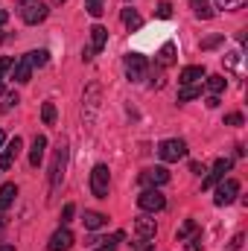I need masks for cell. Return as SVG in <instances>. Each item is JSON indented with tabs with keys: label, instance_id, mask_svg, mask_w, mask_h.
I'll use <instances>...</instances> for the list:
<instances>
[{
	"label": "cell",
	"instance_id": "ac0fdd59",
	"mask_svg": "<svg viewBox=\"0 0 248 251\" xmlns=\"http://www.w3.org/2000/svg\"><path fill=\"white\" fill-rule=\"evenodd\" d=\"M15 199H18V184L6 181V184L0 187V213H3V210H9V207L15 204Z\"/></svg>",
	"mask_w": 248,
	"mask_h": 251
},
{
	"label": "cell",
	"instance_id": "7402d4cb",
	"mask_svg": "<svg viewBox=\"0 0 248 251\" xmlns=\"http://www.w3.org/2000/svg\"><path fill=\"white\" fill-rule=\"evenodd\" d=\"M123 24L128 26V29H140V26H143V18H140L137 9L128 6V9H123Z\"/></svg>",
	"mask_w": 248,
	"mask_h": 251
},
{
	"label": "cell",
	"instance_id": "cb8c5ba5",
	"mask_svg": "<svg viewBox=\"0 0 248 251\" xmlns=\"http://www.w3.org/2000/svg\"><path fill=\"white\" fill-rule=\"evenodd\" d=\"M198 97H201V85H181V91H178V102H190Z\"/></svg>",
	"mask_w": 248,
	"mask_h": 251
},
{
	"label": "cell",
	"instance_id": "8d00e7d4",
	"mask_svg": "<svg viewBox=\"0 0 248 251\" xmlns=\"http://www.w3.org/2000/svg\"><path fill=\"white\" fill-rule=\"evenodd\" d=\"M243 243H246V234H237V237L231 240V246H228V251H240V249H243Z\"/></svg>",
	"mask_w": 248,
	"mask_h": 251
},
{
	"label": "cell",
	"instance_id": "f35d334b",
	"mask_svg": "<svg viewBox=\"0 0 248 251\" xmlns=\"http://www.w3.org/2000/svg\"><path fill=\"white\" fill-rule=\"evenodd\" d=\"M190 170H193V173H196V176H201V173H207V170H204V164H196V161H193V164H190Z\"/></svg>",
	"mask_w": 248,
	"mask_h": 251
},
{
	"label": "cell",
	"instance_id": "4fadbf2b",
	"mask_svg": "<svg viewBox=\"0 0 248 251\" xmlns=\"http://www.w3.org/2000/svg\"><path fill=\"white\" fill-rule=\"evenodd\" d=\"M70 246H73V234H70L67 225H62V228L53 231V237L47 243V251H70Z\"/></svg>",
	"mask_w": 248,
	"mask_h": 251
},
{
	"label": "cell",
	"instance_id": "7dc6e473",
	"mask_svg": "<svg viewBox=\"0 0 248 251\" xmlns=\"http://www.w3.org/2000/svg\"><path fill=\"white\" fill-rule=\"evenodd\" d=\"M53 3H64V0H53Z\"/></svg>",
	"mask_w": 248,
	"mask_h": 251
},
{
	"label": "cell",
	"instance_id": "ee69618b",
	"mask_svg": "<svg viewBox=\"0 0 248 251\" xmlns=\"http://www.w3.org/2000/svg\"><path fill=\"white\" fill-rule=\"evenodd\" d=\"M3 94H6V85H3V79H0V97H3Z\"/></svg>",
	"mask_w": 248,
	"mask_h": 251
},
{
	"label": "cell",
	"instance_id": "30bf717a",
	"mask_svg": "<svg viewBox=\"0 0 248 251\" xmlns=\"http://www.w3.org/2000/svg\"><path fill=\"white\" fill-rule=\"evenodd\" d=\"M231 167H234V161H231V158H219V161L213 164V170H210V173H207V176L201 178V187H204V190H210L213 184H219L222 178H228Z\"/></svg>",
	"mask_w": 248,
	"mask_h": 251
},
{
	"label": "cell",
	"instance_id": "f546056e",
	"mask_svg": "<svg viewBox=\"0 0 248 251\" xmlns=\"http://www.w3.org/2000/svg\"><path fill=\"white\" fill-rule=\"evenodd\" d=\"M216 6H219V9H225V12H237V9H243V6H246V0H216Z\"/></svg>",
	"mask_w": 248,
	"mask_h": 251
},
{
	"label": "cell",
	"instance_id": "e0dca14e",
	"mask_svg": "<svg viewBox=\"0 0 248 251\" xmlns=\"http://www.w3.org/2000/svg\"><path fill=\"white\" fill-rule=\"evenodd\" d=\"M12 76H15V82H21V85H26L29 79H32V64L26 56H21L18 62L12 64Z\"/></svg>",
	"mask_w": 248,
	"mask_h": 251
},
{
	"label": "cell",
	"instance_id": "5b68a950",
	"mask_svg": "<svg viewBox=\"0 0 248 251\" xmlns=\"http://www.w3.org/2000/svg\"><path fill=\"white\" fill-rule=\"evenodd\" d=\"M64 167H67V143H59V149L53 155V164H50V193H56V190L62 187Z\"/></svg>",
	"mask_w": 248,
	"mask_h": 251
},
{
	"label": "cell",
	"instance_id": "8992f818",
	"mask_svg": "<svg viewBox=\"0 0 248 251\" xmlns=\"http://www.w3.org/2000/svg\"><path fill=\"white\" fill-rule=\"evenodd\" d=\"M108 187H111V170L105 164H97L91 170V193L97 199H108Z\"/></svg>",
	"mask_w": 248,
	"mask_h": 251
},
{
	"label": "cell",
	"instance_id": "836d02e7",
	"mask_svg": "<svg viewBox=\"0 0 248 251\" xmlns=\"http://www.w3.org/2000/svg\"><path fill=\"white\" fill-rule=\"evenodd\" d=\"M73 213H76V204H70V201H67V204L62 207V225H67V222L73 219Z\"/></svg>",
	"mask_w": 248,
	"mask_h": 251
},
{
	"label": "cell",
	"instance_id": "7c38bea8",
	"mask_svg": "<svg viewBox=\"0 0 248 251\" xmlns=\"http://www.w3.org/2000/svg\"><path fill=\"white\" fill-rule=\"evenodd\" d=\"M21 149H24V140H21V137H12V140L0 149V173H6V170L15 164V158L21 155Z\"/></svg>",
	"mask_w": 248,
	"mask_h": 251
},
{
	"label": "cell",
	"instance_id": "9c48e42d",
	"mask_svg": "<svg viewBox=\"0 0 248 251\" xmlns=\"http://www.w3.org/2000/svg\"><path fill=\"white\" fill-rule=\"evenodd\" d=\"M105 44H108V29H105V26H99V24H97V26H91V47L82 53V59H85V62H91L97 53H102V50H105Z\"/></svg>",
	"mask_w": 248,
	"mask_h": 251
},
{
	"label": "cell",
	"instance_id": "7bdbcfd3",
	"mask_svg": "<svg viewBox=\"0 0 248 251\" xmlns=\"http://www.w3.org/2000/svg\"><path fill=\"white\" fill-rule=\"evenodd\" d=\"M0 251H15V246H0Z\"/></svg>",
	"mask_w": 248,
	"mask_h": 251
},
{
	"label": "cell",
	"instance_id": "44dd1931",
	"mask_svg": "<svg viewBox=\"0 0 248 251\" xmlns=\"http://www.w3.org/2000/svg\"><path fill=\"white\" fill-rule=\"evenodd\" d=\"M155 62H158V67H170V64L175 62V44L167 41V44L158 50V59H155Z\"/></svg>",
	"mask_w": 248,
	"mask_h": 251
},
{
	"label": "cell",
	"instance_id": "f1b7e54d",
	"mask_svg": "<svg viewBox=\"0 0 248 251\" xmlns=\"http://www.w3.org/2000/svg\"><path fill=\"white\" fill-rule=\"evenodd\" d=\"M85 9H88V15L99 18V15L105 12V0H85Z\"/></svg>",
	"mask_w": 248,
	"mask_h": 251
},
{
	"label": "cell",
	"instance_id": "277c9868",
	"mask_svg": "<svg viewBox=\"0 0 248 251\" xmlns=\"http://www.w3.org/2000/svg\"><path fill=\"white\" fill-rule=\"evenodd\" d=\"M47 15H50V6L41 0H24V6H21V21L26 26H38L41 21H47Z\"/></svg>",
	"mask_w": 248,
	"mask_h": 251
},
{
	"label": "cell",
	"instance_id": "d6a6232c",
	"mask_svg": "<svg viewBox=\"0 0 248 251\" xmlns=\"http://www.w3.org/2000/svg\"><path fill=\"white\" fill-rule=\"evenodd\" d=\"M246 123V117L240 114V111H234V114H225V126H243Z\"/></svg>",
	"mask_w": 248,
	"mask_h": 251
},
{
	"label": "cell",
	"instance_id": "2e32d148",
	"mask_svg": "<svg viewBox=\"0 0 248 251\" xmlns=\"http://www.w3.org/2000/svg\"><path fill=\"white\" fill-rule=\"evenodd\" d=\"M204 76H207V73H204L201 64H187L184 70L178 73V85H198Z\"/></svg>",
	"mask_w": 248,
	"mask_h": 251
},
{
	"label": "cell",
	"instance_id": "8fae6325",
	"mask_svg": "<svg viewBox=\"0 0 248 251\" xmlns=\"http://www.w3.org/2000/svg\"><path fill=\"white\" fill-rule=\"evenodd\" d=\"M167 181H170L167 167H149V170L140 173V184H143V187H164Z\"/></svg>",
	"mask_w": 248,
	"mask_h": 251
},
{
	"label": "cell",
	"instance_id": "ab89813d",
	"mask_svg": "<svg viewBox=\"0 0 248 251\" xmlns=\"http://www.w3.org/2000/svg\"><path fill=\"white\" fill-rule=\"evenodd\" d=\"M6 18H9V15H6V12H3V9H0V26H3V24H6Z\"/></svg>",
	"mask_w": 248,
	"mask_h": 251
},
{
	"label": "cell",
	"instance_id": "83f0119b",
	"mask_svg": "<svg viewBox=\"0 0 248 251\" xmlns=\"http://www.w3.org/2000/svg\"><path fill=\"white\" fill-rule=\"evenodd\" d=\"M56 117H59L56 105H53V102H44V105H41V120H44V126H53L56 123Z\"/></svg>",
	"mask_w": 248,
	"mask_h": 251
},
{
	"label": "cell",
	"instance_id": "5bb4252c",
	"mask_svg": "<svg viewBox=\"0 0 248 251\" xmlns=\"http://www.w3.org/2000/svg\"><path fill=\"white\" fill-rule=\"evenodd\" d=\"M134 234H137V240H143V243H146V240H155V234H158V222H155L152 216L143 213V216L134 219Z\"/></svg>",
	"mask_w": 248,
	"mask_h": 251
},
{
	"label": "cell",
	"instance_id": "3957f363",
	"mask_svg": "<svg viewBox=\"0 0 248 251\" xmlns=\"http://www.w3.org/2000/svg\"><path fill=\"white\" fill-rule=\"evenodd\" d=\"M99 100H102V88H99L97 82H91V85L85 88V97H82V117H85V123H94V120H97Z\"/></svg>",
	"mask_w": 248,
	"mask_h": 251
},
{
	"label": "cell",
	"instance_id": "9a60e30c",
	"mask_svg": "<svg viewBox=\"0 0 248 251\" xmlns=\"http://www.w3.org/2000/svg\"><path fill=\"white\" fill-rule=\"evenodd\" d=\"M44 155H47V137L44 134H35L32 137V146H29V167H41L44 164Z\"/></svg>",
	"mask_w": 248,
	"mask_h": 251
},
{
	"label": "cell",
	"instance_id": "603a6c76",
	"mask_svg": "<svg viewBox=\"0 0 248 251\" xmlns=\"http://www.w3.org/2000/svg\"><path fill=\"white\" fill-rule=\"evenodd\" d=\"M225 88H228V79H225V76H219V73H216V76H207V91H210V97H219Z\"/></svg>",
	"mask_w": 248,
	"mask_h": 251
},
{
	"label": "cell",
	"instance_id": "7a4b0ae2",
	"mask_svg": "<svg viewBox=\"0 0 248 251\" xmlns=\"http://www.w3.org/2000/svg\"><path fill=\"white\" fill-rule=\"evenodd\" d=\"M137 207H140L143 213H158V210L167 207V196L158 187H143L140 196H137Z\"/></svg>",
	"mask_w": 248,
	"mask_h": 251
},
{
	"label": "cell",
	"instance_id": "ffe728a7",
	"mask_svg": "<svg viewBox=\"0 0 248 251\" xmlns=\"http://www.w3.org/2000/svg\"><path fill=\"white\" fill-rule=\"evenodd\" d=\"M190 9H193V15L196 18H201V21H210L216 12H213V6L207 3V0H190Z\"/></svg>",
	"mask_w": 248,
	"mask_h": 251
},
{
	"label": "cell",
	"instance_id": "bcb514c9",
	"mask_svg": "<svg viewBox=\"0 0 248 251\" xmlns=\"http://www.w3.org/2000/svg\"><path fill=\"white\" fill-rule=\"evenodd\" d=\"M3 38H6V35H3V32H0V44H3Z\"/></svg>",
	"mask_w": 248,
	"mask_h": 251
},
{
	"label": "cell",
	"instance_id": "c3c4849f",
	"mask_svg": "<svg viewBox=\"0 0 248 251\" xmlns=\"http://www.w3.org/2000/svg\"><path fill=\"white\" fill-rule=\"evenodd\" d=\"M128 3H131V0H128Z\"/></svg>",
	"mask_w": 248,
	"mask_h": 251
},
{
	"label": "cell",
	"instance_id": "f6af8a7d",
	"mask_svg": "<svg viewBox=\"0 0 248 251\" xmlns=\"http://www.w3.org/2000/svg\"><path fill=\"white\" fill-rule=\"evenodd\" d=\"M140 251H155V246H143Z\"/></svg>",
	"mask_w": 248,
	"mask_h": 251
},
{
	"label": "cell",
	"instance_id": "74e56055",
	"mask_svg": "<svg viewBox=\"0 0 248 251\" xmlns=\"http://www.w3.org/2000/svg\"><path fill=\"white\" fill-rule=\"evenodd\" d=\"M18 102H21V100H18V94H9V97H6V105H3V111H9V108H12V105H18Z\"/></svg>",
	"mask_w": 248,
	"mask_h": 251
},
{
	"label": "cell",
	"instance_id": "52a82bcc",
	"mask_svg": "<svg viewBox=\"0 0 248 251\" xmlns=\"http://www.w3.org/2000/svg\"><path fill=\"white\" fill-rule=\"evenodd\" d=\"M123 67H125V79H128V82H143V79H146V70H149V62H146V56H140V53H128Z\"/></svg>",
	"mask_w": 248,
	"mask_h": 251
},
{
	"label": "cell",
	"instance_id": "60d3db41",
	"mask_svg": "<svg viewBox=\"0 0 248 251\" xmlns=\"http://www.w3.org/2000/svg\"><path fill=\"white\" fill-rule=\"evenodd\" d=\"M6 146V134H3V128H0V149Z\"/></svg>",
	"mask_w": 248,
	"mask_h": 251
},
{
	"label": "cell",
	"instance_id": "d6986e66",
	"mask_svg": "<svg viewBox=\"0 0 248 251\" xmlns=\"http://www.w3.org/2000/svg\"><path fill=\"white\" fill-rule=\"evenodd\" d=\"M82 222H85V228H88V231H99V228L108 222V216H105V213H97V210H85Z\"/></svg>",
	"mask_w": 248,
	"mask_h": 251
},
{
	"label": "cell",
	"instance_id": "6da1fadb",
	"mask_svg": "<svg viewBox=\"0 0 248 251\" xmlns=\"http://www.w3.org/2000/svg\"><path fill=\"white\" fill-rule=\"evenodd\" d=\"M158 158L164 164H178L181 158H187V143L181 137H170V140H161L158 146Z\"/></svg>",
	"mask_w": 248,
	"mask_h": 251
},
{
	"label": "cell",
	"instance_id": "484cf974",
	"mask_svg": "<svg viewBox=\"0 0 248 251\" xmlns=\"http://www.w3.org/2000/svg\"><path fill=\"white\" fill-rule=\"evenodd\" d=\"M125 234L123 231H117L114 237H108V240H99V246H97V251H117V243H123Z\"/></svg>",
	"mask_w": 248,
	"mask_h": 251
},
{
	"label": "cell",
	"instance_id": "d4e9b609",
	"mask_svg": "<svg viewBox=\"0 0 248 251\" xmlns=\"http://www.w3.org/2000/svg\"><path fill=\"white\" fill-rule=\"evenodd\" d=\"M193 234H198V222H196V219H184L175 237H178V243H184L187 237H193Z\"/></svg>",
	"mask_w": 248,
	"mask_h": 251
},
{
	"label": "cell",
	"instance_id": "4316f807",
	"mask_svg": "<svg viewBox=\"0 0 248 251\" xmlns=\"http://www.w3.org/2000/svg\"><path fill=\"white\" fill-rule=\"evenodd\" d=\"M26 59H29L32 70H35V67H44V64L50 62V53L47 50H32V53H26Z\"/></svg>",
	"mask_w": 248,
	"mask_h": 251
},
{
	"label": "cell",
	"instance_id": "b9f144b4",
	"mask_svg": "<svg viewBox=\"0 0 248 251\" xmlns=\"http://www.w3.org/2000/svg\"><path fill=\"white\" fill-rule=\"evenodd\" d=\"M3 231H6V219L0 216V234H3Z\"/></svg>",
	"mask_w": 248,
	"mask_h": 251
},
{
	"label": "cell",
	"instance_id": "4dcf8cb0",
	"mask_svg": "<svg viewBox=\"0 0 248 251\" xmlns=\"http://www.w3.org/2000/svg\"><path fill=\"white\" fill-rule=\"evenodd\" d=\"M225 41V35H207L204 41H201V50H213V47H219Z\"/></svg>",
	"mask_w": 248,
	"mask_h": 251
},
{
	"label": "cell",
	"instance_id": "d590c367",
	"mask_svg": "<svg viewBox=\"0 0 248 251\" xmlns=\"http://www.w3.org/2000/svg\"><path fill=\"white\" fill-rule=\"evenodd\" d=\"M12 64H15V59H9V56H3V59H0V79L12 70Z\"/></svg>",
	"mask_w": 248,
	"mask_h": 251
},
{
	"label": "cell",
	"instance_id": "e575fe53",
	"mask_svg": "<svg viewBox=\"0 0 248 251\" xmlns=\"http://www.w3.org/2000/svg\"><path fill=\"white\" fill-rule=\"evenodd\" d=\"M158 18H164V21H167V18H173V6H170L167 0H164V3H158Z\"/></svg>",
	"mask_w": 248,
	"mask_h": 251
},
{
	"label": "cell",
	"instance_id": "1f68e13d",
	"mask_svg": "<svg viewBox=\"0 0 248 251\" xmlns=\"http://www.w3.org/2000/svg\"><path fill=\"white\" fill-rule=\"evenodd\" d=\"M187 251H201V231L198 234H193V237H187Z\"/></svg>",
	"mask_w": 248,
	"mask_h": 251
},
{
	"label": "cell",
	"instance_id": "ba28073f",
	"mask_svg": "<svg viewBox=\"0 0 248 251\" xmlns=\"http://www.w3.org/2000/svg\"><path fill=\"white\" fill-rule=\"evenodd\" d=\"M237 196H240V181H237V178H222V181L216 184L213 204H216V207H225V204H231Z\"/></svg>",
	"mask_w": 248,
	"mask_h": 251
}]
</instances>
